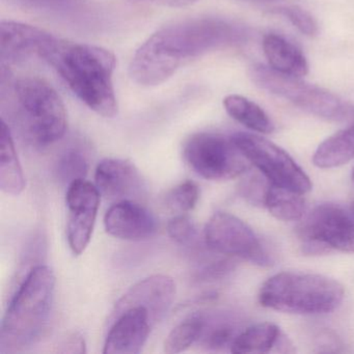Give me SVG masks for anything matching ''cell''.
<instances>
[{
    "label": "cell",
    "instance_id": "cell-1",
    "mask_svg": "<svg viewBox=\"0 0 354 354\" xmlns=\"http://www.w3.org/2000/svg\"><path fill=\"white\" fill-rule=\"evenodd\" d=\"M246 38L243 28L218 18L177 22L157 30L136 50L130 63V76L140 86H159L187 59L242 44Z\"/></svg>",
    "mask_w": 354,
    "mask_h": 354
},
{
    "label": "cell",
    "instance_id": "cell-2",
    "mask_svg": "<svg viewBox=\"0 0 354 354\" xmlns=\"http://www.w3.org/2000/svg\"><path fill=\"white\" fill-rule=\"evenodd\" d=\"M40 57L57 71L71 92L91 111L104 118L117 115L113 53L103 47L69 42L53 36Z\"/></svg>",
    "mask_w": 354,
    "mask_h": 354
},
{
    "label": "cell",
    "instance_id": "cell-3",
    "mask_svg": "<svg viewBox=\"0 0 354 354\" xmlns=\"http://www.w3.org/2000/svg\"><path fill=\"white\" fill-rule=\"evenodd\" d=\"M1 84L3 101L30 142L44 147L63 138L67 130V111L50 84L37 76L13 80L6 75Z\"/></svg>",
    "mask_w": 354,
    "mask_h": 354
},
{
    "label": "cell",
    "instance_id": "cell-4",
    "mask_svg": "<svg viewBox=\"0 0 354 354\" xmlns=\"http://www.w3.org/2000/svg\"><path fill=\"white\" fill-rule=\"evenodd\" d=\"M55 277L46 265L30 269L12 298L0 331V352L16 353L36 344L50 320Z\"/></svg>",
    "mask_w": 354,
    "mask_h": 354
},
{
    "label": "cell",
    "instance_id": "cell-5",
    "mask_svg": "<svg viewBox=\"0 0 354 354\" xmlns=\"http://www.w3.org/2000/svg\"><path fill=\"white\" fill-rule=\"evenodd\" d=\"M344 287L330 277L285 271L269 277L259 292L261 306L296 315L333 312L344 299Z\"/></svg>",
    "mask_w": 354,
    "mask_h": 354
},
{
    "label": "cell",
    "instance_id": "cell-6",
    "mask_svg": "<svg viewBox=\"0 0 354 354\" xmlns=\"http://www.w3.org/2000/svg\"><path fill=\"white\" fill-rule=\"evenodd\" d=\"M250 76L259 88L321 119L343 121L354 115V109L337 95L299 77L279 73L262 65L250 68Z\"/></svg>",
    "mask_w": 354,
    "mask_h": 354
},
{
    "label": "cell",
    "instance_id": "cell-7",
    "mask_svg": "<svg viewBox=\"0 0 354 354\" xmlns=\"http://www.w3.org/2000/svg\"><path fill=\"white\" fill-rule=\"evenodd\" d=\"M186 163L198 176L212 181L235 179L250 169L252 163L231 138L213 132L190 136L183 148Z\"/></svg>",
    "mask_w": 354,
    "mask_h": 354
},
{
    "label": "cell",
    "instance_id": "cell-8",
    "mask_svg": "<svg viewBox=\"0 0 354 354\" xmlns=\"http://www.w3.org/2000/svg\"><path fill=\"white\" fill-rule=\"evenodd\" d=\"M297 230L304 254L354 252V218L339 205L326 203L315 207Z\"/></svg>",
    "mask_w": 354,
    "mask_h": 354
},
{
    "label": "cell",
    "instance_id": "cell-9",
    "mask_svg": "<svg viewBox=\"0 0 354 354\" xmlns=\"http://www.w3.org/2000/svg\"><path fill=\"white\" fill-rule=\"evenodd\" d=\"M232 140L248 161L273 185L302 194L312 189L310 178L281 147L246 132L233 134Z\"/></svg>",
    "mask_w": 354,
    "mask_h": 354
},
{
    "label": "cell",
    "instance_id": "cell-10",
    "mask_svg": "<svg viewBox=\"0 0 354 354\" xmlns=\"http://www.w3.org/2000/svg\"><path fill=\"white\" fill-rule=\"evenodd\" d=\"M209 250L225 256L243 259L258 266H270L272 256L260 238L241 219L227 212L211 216L204 230Z\"/></svg>",
    "mask_w": 354,
    "mask_h": 354
},
{
    "label": "cell",
    "instance_id": "cell-11",
    "mask_svg": "<svg viewBox=\"0 0 354 354\" xmlns=\"http://www.w3.org/2000/svg\"><path fill=\"white\" fill-rule=\"evenodd\" d=\"M100 192L86 179L75 180L68 185L67 239L70 248L80 256L88 248L94 231L100 205Z\"/></svg>",
    "mask_w": 354,
    "mask_h": 354
},
{
    "label": "cell",
    "instance_id": "cell-12",
    "mask_svg": "<svg viewBox=\"0 0 354 354\" xmlns=\"http://www.w3.org/2000/svg\"><path fill=\"white\" fill-rule=\"evenodd\" d=\"M109 320L111 327L105 339L104 354L140 353L154 326L150 313L142 306L122 310Z\"/></svg>",
    "mask_w": 354,
    "mask_h": 354
},
{
    "label": "cell",
    "instance_id": "cell-13",
    "mask_svg": "<svg viewBox=\"0 0 354 354\" xmlns=\"http://www.w3.org/2000/svg\"><path fill=\"white\" fill-rule=\"evenodd\" d=\"M176 296V283L169 275L155 274L132 286L115 304L111 316L133 306H142L150 313L153 324L165 318Z\"/></svg>",
    "mask_w": 354,
    "mask_h": 354
},
{
    "label": "cell",
    "instance_id": "cell-14",
    "mask_svg": "<svg viewBox=\"0 0 354 354\" xmlns=\"http://www.w3.org/2000/svg\"><path fill=\"white\" fill-rule=\"evenodd\" d=\"M53 35L36 26L15 21L0 24V59L3 67L24 63L30 57H40Z\"/></svg>",
    "mask_w": 354,
    "mask_h": 354
},
{
    "label": "cell",
    "instance_id": "cell-15",
    "mask_svg": "<svg viewBox=\"0 0 354 354\" xmlns=\"http://www.w3.org/2000/svg\"><path fill=\"white\" fill-rule=\"evenodd\" d=\"M104 225L109 235L128 241L149 239L157 231L154 215L134 200L115 203L105 214Z\"/></svg>",
    "mask_w": 354,
    "mask_h": 354
},
{
    "label": "cell",
    "instance_id": "cell-16",
    "mask_svg": "<svg viewBox=\"0 0 354 354\" xmlns=\"http://www.w3.org/2000/svg\"><path fill=\"white\" fill-rule=\"evenodd\" d=\"M99 192L109 200H134L142 196L144 182L133 163L124 159H103L95 173Z\"/></svg>",
    "mask_w": 354,
    "mask_h": 354
},
{
    "label": "cell",
    "instance_id": "cell-17",
    "mask_svg": "<svg viewBox=\"0 0 354 354\" xmlns=\"http://www.w3.org/2000/svg\"><path fill=\"white\" fill-rule=\"evenodd\" d=\"M291 343L277 325L258 323L243 329L231 347L233 353H269L293 352Z\"/></svg>",
    "mask_w": 354,
    "mask_h": 354
},
{
    "label": "cell",
    "instance_id": "cell-18",
    "mask_svg": "<svg viewBox=\"0 0 354 354\" xmlns=\"http://www.w3.org/2000/svg\"><path fill=\"white\" fill-rule=\"evenodd\" d=\"M263 51L269 67L279 73L302 77L308 72V64L302 51L285 37L267 34L263 38Z\"/></svg>",
    "mask_w": 354,
    "mask_h": 354
},
{
    "label": "cell",
    "instance_id": "cell-19",
    "mask_svg": "<svg viewBox=\"0 0 354 354\" xmlns=\"http://www.w3.org/2000/svg\"><path fill=\"white\" fill-rule=\"evenodd\" d=\"M0 188L11 196H19L26 188L24 169L18 159L11 130L5 119L1 120L0 138Z\"/></svg>",
    "mask_w": 354,
    "mask_h": 354
},
{
    "label": "cell",
    "instance_id": "cell-20",
    "mask_svg": "<svg viewBox=\"0 0 354 354\" xmlns=\"http://www.w3.org/2000/svg\"><path fill=\"white\" fill-rule=\"evenodd\" d=\"M354 158V124L329 136L317 148L313 162L319 169L341 167Z\"/></svg>",
    "mask_w": 354,
    "mask_h": 354
},
{
    "label": "cell",
    "instance_id": "cell-21",
    "mask_svg": "<svg viewBox=\"0 0 354 354\" xmlns=\"http://www.w3.org/2000/svg\"><path fill=\"white\" fill-rule=\"evenodd\" d=\"M241 331L239 320L232 314L221 313L212 317L205 316L204 329L198 342L207 350L219 351L227 348L231 350Z\"/></svg>",
    "mask_w": 354,
    "mask_h": 354
},
{
    "label": "cell",
    "instance_id": "cell-22",
    "mask_svg": "<svg viewBox=\"0 0 354 354\" xmlns=\"http://www.w3.org/2000/svg\"><path fill=\"white\" fill-rule=\"evenodd\" d=\"M223 106L230 117L252 131L263 134L274 131V124L264 109L245 97L230 95L223 100Z\"/></svg>",
    "mask_w": 354,
    "mask_h": 354
},
{
    "label": "cell",
    "instance_id": "cell-23",
    "mask_svg": "<svg viewBox=\"0 0 354 354\" xmlns=\"http://www.w3.org/2000/svg\"><path fill=\"white\" fill-rule=\"evenodd\" d=\"M263 206L273 217L281 221H296L304 217L306 210L302 194L269 184Z\"/></svg>",
    "mask_w": 354,
    "mask_h": 354
},
{
    "label": "cell",
    "instance_id": "cell-24",
    "mask_svg": "<svg viewBox=\"0 0 354 354\" xmlns=\"http://www.w3.org/2000/svg\"><path fill=\"white\" fill-rule=\"evenodd\" d=\"M205 326V316L196 314L182 321L167 335L163 345L165 353L176 354L185 351L200 339Z\"/></svg>",
    "mask_w": 354,
    "mask_h": 354
},
{
    "label": "cell",
    "instance_id": "cell-25",
    "mask_svg": "<svg viewBox=\"0 0 354 354\" xmlns=\"http://www.w3.org/2000/svg\"><path fill=\"white\" fill-rule=\"evenodd\" d=\"M88 171L86 155L78 149L66 150L55 163V176L59 182L67 185L75 180L86 179Z\"/></svg>",
    "mask_w": 354,
    "mask_h": 354
},
{
    "label": "cell",
    "instance_id": "cell-26",
    "mask_svg": "<svg viewBox=\"0 0 354 354\" xmlns=\"http://www.w3.org/2000/svg\"><path fill=\"white\" fill-rule=\"evenodd\" d=\"M200 198V188L194 182L185 181L174 187L165 196V206L177 213L192 211Z\"/></svg>",
    "mask_w": 354,
    "mask_h": 354
},
{
    "label": "cell",
    "instance_id": "cell-27",
    "mask_svg": "<svg viewBox=\"0 0 354 354\" xmlns=\"http://www.w3.org/2000/svg\"><path fill=\"white\" fill-rule=\"evenodd\" d=\"M274 12L287 18L304 36L313 38L318 35V24L315 18L302 8L297 6H287V7L277 8Z\"/></svg>",
    "mask_w": 354,
    "mask_h": 354
},
{
    "label": "cell",
    "instance_id": "cell-28",
    "mask_svg": "<svg viewBox=\"0 0 354 354\" xmlns=\"http://www.w3.org/2000/svg\"><path fill=\"white\" fill-rule=\"evenodd\" d=\"M167 233L171 239L182 245H190L198 238V230L189 217L183 213L171 218L167 223Z\"/></svg>",
    "mask_w": 354,
    "mask_h": 354
},
{
    "label": "cell",
    "instance_id": "cell-29",
    "mask_svg": "<svg viewBox=\"0 0 354 354\" xmlns=\"http://www.w3.org/2000/svg\"><path fill=\"white\" fill-rule=\"evenodd\" d=\"M26 9L44 12H64L74 9L80 0H14Z\"/></svg>",
    "mask_w": 354,
    "mask_h": 354
},
{
    "label": "cell",
    "instance_id": "cell-30",
    "mask_svg": "<svg viewBox=\"0 0 354 354\" xmlns=\"http://www.w3.org/2000/svg\"><path fill=\"white\" fill-rule=\"evenodd\" d=\"M269 184L270 182L265 183L263 179L254 176V177L248 178L242 183L241 187H240V194L250 204L263 206L265 194H266Z\"/></svg>",
    "mask_w": 354,
    "mask_h": 354
},
{
    "label": "cell",
    "instance_id": "cell-31",
    "mask_svg": "<svg viewBox=\"0 0 354 354\" xmlns=\"http://www.w3.org/2000/svg\"><path fill=\"white\" fill-rule=\"evenodd\" d=\"M62 349L59 351L62 353H84L86 350V342L84 337L78 333H73L63 342Z\"/></svg>",
    "mask_w": 354,
    "mask_h": 354
},
{
    "label": "cell",
    "instance_id": "cell-32",
    "mask_svg": "<svg viewBox=\"0 0 354 354\" xmlns=\"http://www.w3.org/2000/svg\"><path fill=\"white\" fill-rule=\"evenodd\" d=\"M140 1L155 3V5L163 6V7L184 8L194 5L200 0H140Z\"/></svg>",
    "mask_w": 354,
    "mask_h": 354
},
{
    "label": "cell",
    "instance_id": "cell-33",
    "mask_svg": "<svg viewBox=\"0 0 354 354\" xmlns=\"http://www.w3.org/2000/svg\"><path fill=\"white\" fill-rule=\"evenodd\" d=\"M244 1H250V3H277V1H281V0H244Z\"/></svg>",
    "mask_w": 354,
    "mask_h": 354
},
{
    "label": "cell",
    "instance_id": "cell-34",
    "mask_svg": "<svg viewBox=\"0 0 354 354\" xmlns=\"http://www.w3.org/2000/svg\"><path fill=\"white\" fill-rule=\"evenodd\" d=\"M351 209H352V213H353L354 214V202L352 203V207H351Z\"/></svg>",
    "mask_w": 354,
    "mask_h": 354
},
{
    "label": "cell",
    "instance_id": "cell-35",
    "mask_svg": "<svg viewBox=\"0 0 354 354\" xmlns=\"http://www.w3.org/2000/svg\"><path fill=\"white\" fill-rule=\"evenodd\" d=\"M352 180H353V182H354V169H353V171H352Z\"/></svg>",
    "mask_w": 354,
    "mask_h": 354
}]
</instances>
